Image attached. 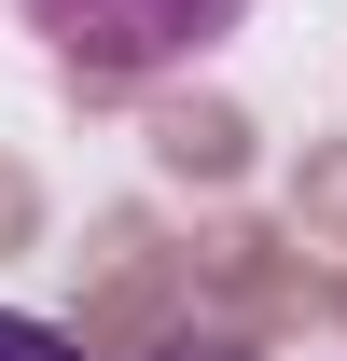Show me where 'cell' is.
Returning a JSON list of instances; mask_svg holds the SVG:
<instances>
[{
  "mask_svg": "<svg viewBox=\"0 0 347 361\" xmlns=\"http://www.w3.org/2000/svg\"><path fill=\"white\" fill-rule=\"evenodd\" d=\"M84 84H153V70H195L250 28V0H14Z\"/></svg>",
  "mask_w": 347,
  "mask_h": 361,
  "instance_id": "obj_1",
  "label": "cell"
},
{
  "mask_svg": "<svg viewBox=\"0 0 347 361\" xmlns=\"http://www.w3.org/2000/svg\"><path fill=\"white\" fill-rule=\"evenodd\" d=\"M0 361H84L56 319H28V306H0Z\"/></svg>",
  "mask_w": 347,
  "mask_h": 361,
  "instance_id": "obj_2",
  "label": "cell"
},
{
  "mask_svg": "<svg viewBox=\"0 0 347 361\" xmlns=\"http://www.w3.org/2000/svg\"><path fill=\"white\" fill-rule=\"evenodd\" d=\"M139 361H250L236 334H167V348H139Z\"/></svg>",
  "mask_w": 347,
  "mask_h": 361,
  "instance_id": "obj_3",
  "label": "cell"
}]
</instances>
